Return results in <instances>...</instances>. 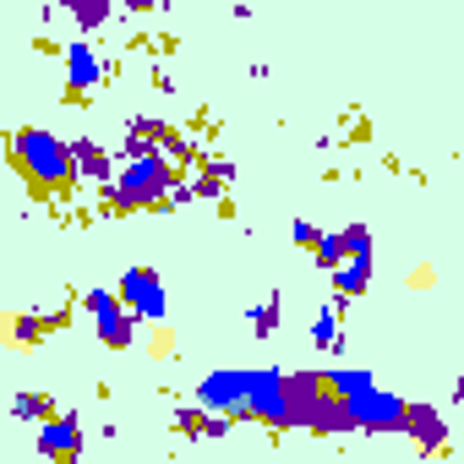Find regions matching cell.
Masks as SVG:
<instances>
[{
    "label": "cell",
    "mask_w": 464,
    "mask_h": 464,
    "mask_svg": "<svg viewBox=\"0 0 464 464\" xmlns=\"http://www.w3.org/2000/svg\"><path fill=\"white\" fill-rule=\"evenodd\" d=\"M175 192H181V165L170 153H137L126 159V170L115 175V186L99 192V213L109 219H126V213H165L175 208Z\"/></svg>",
    "instance_id": "cell-1"
},
{
    "label": "cell",
    "mask_w": 464,
    "mask_h": 464,
    "mask_svg": "<svg viewBox=\"0 0 464 464\" xmlns=\"http://www.w3.org/2000/svg\"><path fill=\"white\" fill-rule=\"evenodd\" d=\"M6 159H12V170L23 175V186H28V197H71L77 192V159H71V147L55 137V131H44V126H17L12 137H6Z\"/></svg>",
    "instance_id": "cell-2"
},
{
    "label": "cell",
    "mask_w": 464,
    "mask_h": 464,
    "mask_svg": "<svg viewBox=\"0 0 464 464\" xmlns=\"http://www.w3.org/2000/svg\"><path fill=\"white\" fill-rule=\"evenodd\" d=\"M323 388H328V393L339 399V410L350 415V431H361V437H399L410 399L377 388L372 372H323Z\"/></svg>",
    "instance_id": "cell-3"
},
{
    "label": "cell",
    "mask_w": 464,
    "mask_h": 464,
    "mask_svg": "<svg viewBox=\"0 0 464 464\" xmlns=\"http://www.w3.org/2000/svg\"><path fill=\"white\" fill-rule=\"evenodd\" d=\"M115 300L126 306L131 317H147V323H165V312H170V295H165V279L153 273V268H126L120 273V284H115Z\"/></svg>",
    "instance_id": "cell-4"
},
{
    "label": "cell",
    "mask_w": 464,
    "mask_h": 464,
    "mask_svg": "<svg viewBox=\"0 0 464 464\" xmlns=\"http://www.w3.org/2000/svg\"><path fill=\"white\" fill-rule=\"evenodd\" d=\"M82 306L93 312V334H99L104 350H131L137 345V317L115 300V289H88Z\"/></svg>",
    "instance_id": "cell-5"
},
{
    "label": "cell",
    "mask_w": 464,
    "mask_h": 464,
    "mask_svg": "<svg viewBox=\"0 0 464 464\" xmlns=\"http://www.w3.org/2000/svg\"><path fill=\"white\" fill-rule=\"evenodd\" d=\"M241 421H257L268 431H289L284 421V388H279V372H246V404H241Z\"/></svg>",
    "instance_id": "cell-6"
},
{
    "label": "cell",
    "mask_w": 464,
    "mask_h": 464,
    "mask_svg": "<svg viewBox=\"0 0 464 464\" xmlns=\"http://www.w3.org/2000/svg\"><path fill=\"white\" fill-rule=\"evenodd\" d=\"M197 410L208 415H224V421H241V404H246V372L241 366H224V372H208L197 383Z\"/></svg>",
    "instance_id": "cell-7"
},
{
    "label": "cell",
    "mask_w": 464,
    "mask_h": 464,
    "mask_svg": "<svg viewBox=\"0 0 464 464\" xmlns=\"http://www.w3.org/2000/svg\"><path fill=\"white\" fill-rule=\"evenodd\" d=\"M61 61H66V104H88V88L104 82V66H99L93 44H88V39H71V44L61 50Z\"/></svg>",
    "instance_id": "cell-8"
},
{
    "label": "cell",
    "mask_w": 464,
    "mask_h": 464,
    "mask_svg": "<svg viewBox=\"0 0 464 464\" xmlns=\"http://www.w3.org/2000/svg\"><path fill=\"white\" fill-rule=\"evenodd\" d=\"M39 453L50 459V464H77L82 459V421L77 415H50L44 421V431H39Z\"/></svg>",
    "instance_id": "cell-9"
},
{
    "label": "cell",
    "mask_w": 464,
    "mask_h": 464,
    "mask_svg": "<svg viewBox=\"0 0 464 464\" xmlns=\"http://www.w3.org/2000/svg\"><path fill=\"white\" fill-rule=\"evenodd\" d=\"M399 437H410L421 453H442L448 426H442V415H437L431 404H404V426H399Z\"/></svg>",
    "instance_id": "cell-10"
},
{
    "label": "cell",
    "mask_w": 464,
    "mask_h": 464,
    "mask_svg": "<svg viewBox=\"0 0 464 464\" xmlns=\"http://www.w3.org/2000/svg\"><path fill=\"white\" fill-rule=\"evenodd\" d=\"M66 147H71V159H77V175H88V181H109L115 159H109V153H104L99 142H88V137H71Z\"/></svg>",
    "instance_id": "cell-11"
},
{
    "label": "cell",
    "mask_w": 464,
    "mask_h": 464,
    "mask_svg": "<svg viewBox=\"0 0 464 464\" xmlns=\"http://www.w3.org/2000/svg\"><path fill=\"white\" fill-rule=\"evenodd\" d=\"M372 257H350V262H339L334 268V289L339 295H366V284H372Z\"/></svg>",
    "instance_id": "cell-12"
},
{
    "label": "cell",
    "mask_w": 464,
    "mask_h": 464,
    "mask_svg": "<svg viewBox=\"0 0 464 464\" xmlns=\"http://www.w3.org/2000/svg\"><path fill=\"white\" fill-rule=\"evenodd\" d=\"M175 426H181L186 437H224V431H230L224 415H208V410H197V404H186V410L175 415Z\"/></svg>",
    "instance_id": "cell-13"
},
{
    "label": "cell",
    "mask_w": 464,
    "mask_h": 464,
    "mask_svg": "<svg viewBox=\"0 0 464 464\" xmlns=\"http://www.w3.org/2000/svg\"><path fill=\"white\" fill-rule=\"evenodd\" d=\"M312 345H317V350H339V345H345V334H339V323H334V306H323V312H317Z\"/></svg>",
    "instance_id": "cell-14"
},
{
    "label": "cell",
    "mask_w": 464,
    "mask_h": 464,
    "mask_svg": "<svg viewBox=\"0 0 464 464\" xmlns=\"http://www.w3.org/2000/svg\"><path fill=\"white\" fill-rule=\"evenodd\" d=\"M12 415H23V421H50V415H61L44 393H17L12 399Z\"/></svg>",
    "instance_id": "cell-15"
},
{
    "label": "cell",
    "mask_w": 464,
    "mask_h": 464,
    "mask_svg": "<svg viewBox=\"0 0 464 464\" xmlns=\"http://www.w3.org/2000/svg\"><path fill=\"white\" fill-rule=\"evenodd\" d=\"M312 257H317V268H323V273H334L339 262H350V251H345V235H323Z\"/></svg>",
    "instance_id": "cell-16"
},
{
    "label": "cell",
    "mask_w": 464,
    "mask_h": 464,
    "mask_svg": "<svg viewBox=\"0 0 464 464\" xmlns=\"http://www.w3.org/2000/svg\"><path fill=\"white\" fill-rule=\"evenodd\" d=\"M289 235H295V246H306V251H317V241H323V230H317V224H306V219H295Z\"/></svg>",
    "instance_id": "cell-17"
},
{
    "label": "cell",
    "mask_w": 464,
    "mask_h": 464,
    "mask_svg": "<svg viewBox=\"0 0 464 464\" xmlns=\"http://www.w3.org/2000/svg\"><path fill=\"white\" fill-rule=\"evenodd\" d=\"M71 17H77L82 28H99V23H109L115 12H109V6H71Z\"/></svg>",
    "instance_id": "cell-18"
},
{
    "label": "cell",
    "mask_w": 464,
    "mask_h": 464,
    "mask_svg": "<svg viewBox=\"0 0 464 464\" xmlns=\"http://www.w3.org/2000/svg\"><path fill=\"white\" fill-rule=\"evenodd\" d=\"M273 328H279V295H273V300L262 306V312H257V334H273Z\"/></svg>",
    "instance_id": "cell-19"
}]
</instances>
